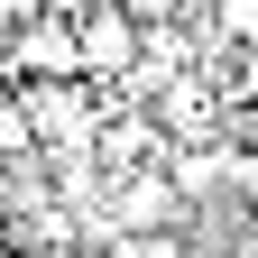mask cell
Instances as JSON below:
<instances>
[{"mask_svg": "<svg viewBox=\"0 0 258 258\" xmlns=\"http://www.w3.org/2000/svg\"><path fill=\"white\" fill-rule=\"evenodd\" d=\"M19 111L37 120V139H46L55 157H74V148H92V139H102L92 83H28V102H19Z\"/></svg>", "mask_w": 258, "mask_h": 258, "instance_id": "cell-1", "label": "cell"}, {"mask_svg": "<svg viewBox=\"0 0 258 258\" xmlns=\"http://www.w3.org/2000/svg\"><path fill=\"white\" fill-rule=\"evenodd\" d=\"M10 74L28 83H83V46H74V19H28L19 37H10Z\"/></svg>", "mask_w": 258, "mask_h": 258, "instance_id": "cell-2", "label": "cell"}, {"mask_svg": "<svg viewBox=\"0 0 258 258\" xmlns=\"http://www.w3.org/2000/svg\"><path fill=\"white\" fill-rule=\"evenodd\" d=\"M74 46H83V83H129V64H139V28H129L120 10H83Z\"/></svg>", "mask_w": 258, "mask_h": 258, "instance_id": "cell-3", "label": "cell"}, {"mask_svg": "<svg viewBox=\"0 0 258 258\" xmlns=\"http://www.w3.org/2000/svg\"><path fill=\"white\" fill-rule=\"evenodd\" d=\"M175 203H184V194H175V175H166V166H129L111 212H120V221H166Z\"/></svg>", "mask_w": 258, "mask_h": 258, "instance_id": "cell-4", "label": "cell"}, {"mask_svg": "<svg viewBox=\"0 0 258 258\" xmlns=\"http://www.w3.org/2000/svg\"><path fill=\"white\" fill-rule=\"evenodd\" d=\"M212 19H221V37L258 46V0H212Z\"/></svg>", "mask_w": 258, "mask_h": 258, "instance_id": "cell-5", "label": "cell"}, {"mask_svg": "<svg viewBox=\"0 0 258 258\" xmlns=\"http://www.w3.org/2000/svg\"><path fill=\"white\" fill-rule=\"evenodd\" d=\"M28 19H46V0H0V28H10V37H19Z\"/></svg>", "mask_w": 258, "mask_h": 258, "instance_id": "cell-6", "label": "cell"}]
</instances>
